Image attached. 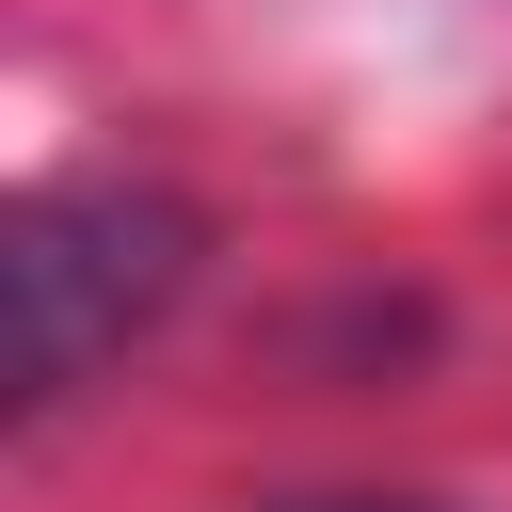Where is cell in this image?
Wrapping results in <instances>:
<instances>
[{"label": "cell", "mask_w": 512, "mask_h": 512, "mask_svg": "<svg viewBox=\"0 0 512 512\" xmlns=\"http://www.w3.org/2000/svg\"><path fill=\"white\" fill-rule=\"evenodd\" d=\"M336 512H416V496H336Z\"/></svg>", "instance_id": "obj_2"}, {"label": "cell", "mask_w": 512, "mask_h": 512, "mask_svg": "<svg viewBox=\"0 0 512 512\" xmlns=\"http://www.w3.org/2000/svg\"><path fill=\"white\" fill-rule=\"evenodd\" d=\"M192 272V208L176 192H128V176H80V192H32L0 224V304H16V400H80Z\"/></svg>", "instance_id": "obj_1"}]
</instances>
